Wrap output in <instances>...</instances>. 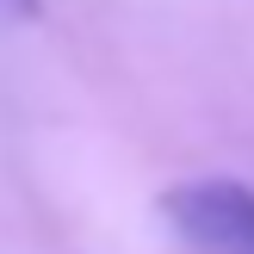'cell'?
<instances>
[{
    "label": "cell",
    "instance_id": "obj_1",
    "mask_svg": "<svg viewBox=\"0 0 254 254\" xmlns=\"http://www.w3.org/2000/svg\"><path fill=\"white\" fill-rule=\"evenodd\" d=\"M161 211L192 254H254V192L242 180H186L161 198Z\"/></svg>",
    "mask_w": 254,
    "mask_h": 254
}]
</instances>
